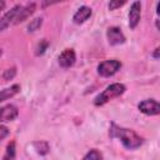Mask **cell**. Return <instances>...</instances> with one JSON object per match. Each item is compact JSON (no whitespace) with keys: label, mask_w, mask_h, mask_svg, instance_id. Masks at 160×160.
Instances as JSON below:
<instances>
[{"label":"cell","mask_w":160,"mask_h":160,"mask_svg":"<svg viewBox=\"0 0 160 160\" xmlns=\"http://www.w3.org/2000/svg\"><path fill=\"white\" fill-rule=\"evenodd\" d=\"M81 160H102V154L96 149H91Z\"/></svg>","instance_id":"cell-15"},{"label":"cell","mask_w":160,"mask_h":160,"mask_svg":"<svg viewBox=\"0 0 160 160\" xmlns=\"http://www.w3.org/2000/svg\"><path fill=\"white\" fill-rule=\"evenodd\" d=\"M5 5H6V4H5V1L0 0V14H1V11H2L4 9H5Z\"/></svg>","instance_id":"cell-22"},{"label":"cell","mask_w":160,"mask_h":160,"mask_svg":"<svg viewBox=\"0 0 160 160\" xmlns=\"http://www.w3.org/2000/svg\"><path fill=\"white\" fill-rule=\"evenodd\" d=\"M1 55H2V50L0 49V58H1Z\"/></svg>","instance_id":"cell-23"},{"label":"cell","mask_w":160,"mask_h":160,"mask_svg":"<svg viewBox=\"0 0 160 160\" xmlns=\"http://www.w3.org/2000/svg\"><path fill=\"white\" fill-rule=\"evenodd\" d=\"M35 9H36V4H35V2H30V4H28L26 6H22L21 10L19 11V14H18V16H16L14 24H20V22L25 21L30 15L34 14Z\"/></svg>","instance_id":"cell-11"},{"label":"cell","mask_w":160,"mask_h":160,"mask_svg":"<svg viewBox=\"0 0 160 160\" xmlns=\"http://www.w3.org/2000/svg\"><path fill=\"white\" fill-rule=\"evenodd\" d=\"M9 134H10V130H9L6 126L0 125V141H1V140H4Z\"/></svg>","instance_id":"cell-20"},{"label":"cell","mask_w":160,"mask_h":160,"mask_svg":"<svg viewBox=\"0 0 160 160\" xmlns=\"http://www.w3.org/2000/svg\"><path fill=\"white\" fill-rule=\"evenodd\" d=\"M32 146H34V149L36 150V152L40 154V155H46V154L50 151V146H49V144H48L46 141H42V140H40V141H35V142L32 144Z\"/></svg>","instance_id":"cell-13"},{"label":"cell","mask_w":160,"mask_h":160,"mask_svg":"<svg viewBox=\"0 0 160 160\" xmlns=\"http://www.w3.org/2000/svg\"><path fill=\"white\" fill-rule=\"evenodd\" d=\"M106 38L110 45H120L125 42V35L122 34V31L120 30V28L118 26H111L106 31Z\"/></svg>","instance_id":"cell-6"},{"label":"cell","mask_w":160,"mask_h":160,"mask_svg":"<svg viewBox=\"0 0 160 160\" xmlns=\"http://www.w3.org/2000/svg\"><path fill=\"white\" fill-rule=\"evenodd\" d=\"M41 25H42V19H41V18H36V19L31 20L30 24L28 25V31H29V32H34V31H36Z\"/></svg>","instance_id":"cell-16"},{"label":"cell","mask_w":160,"mask_h":160,"mask_svg":"<svg viewBox=\"0 0 160 160\" xmlns=\"http://www.w3.org/2000/svg\"><path fill=\"white\" fill-rule=\"evenodd\" d=\"M91 14H92V11H91V9H90L89 6H86V5L80 6V8L78 9V11L74 14V16H72V21H74L75 24L80 25V24L85 22V21L91 16Z\"/></svg>","instance_id":"cell-10"},{"label":"cell","mask_w":160,"mask_h":160,"mask_svg":"<svg viewBox=\"0 0 160 160\" xmlns=\"http://www.w3.org/2000/svg\"><path fill=\"white\" fill-rule=\"evenodd\" d=\"M15 74H16V69H15V68H11V69H6V70L4 71V74H2V79H4L5 81H8V80H11V79L15 76Z\"/></svg>","instance_id":"cell-18"},{"label":"cell","mask_w":160,"mask_h":160,"mask_svg":"<svg viewBox=\"0 0 160 160\" xmlns=\"http://www.w3.org/2000/svg\"><path fill=\"white\" fill-rule=\"evenodd\" d=\"M122 5H125V1L124 0L122 1H120V0H111L108 6H109V10H116L118 8H120Z\"/></svg>","instance_id":"cell-19"},{"label":"cell","mask_w":160,"mask_h":160,"mask_svg":"<svg viewBox=\"0 0 160 160\" xmlns=\"http://www.w3.org/2000/svg\"><path fill=\"white\" fill-rule=\"evenodd\" d=\"M140 18H141V4L140 1H134L129 10V28L134 30L139 25Z\"/></svg>","instance_id":"cell-5"},{"label":"cell","mask_w":160,"mask_h":160,"mask_svg":"<svg viewBox=\"0 0 160 160\" xmlns=\"http://www.w3.org/2000/svg\"><path fill=\"white\" fill-rule=\"evenodd\" d=\"M126 88L124 84H120V82H115V84H111L109 85L101 94H99L95 99H94V104L96 106H101L104 104H106L109 100H111L112 98H116V96H120L125 92Z\"/></svg>","instance_id":"cell-2"},{"label":"cell","mask_w":160,"mask_h":160,"mask_svg":"<svg viewBox=\"0 0 160 160\" xmlns=\"http://www.w3.org/2000/svg\"><path fill=\"white\" fill-rule=\"evenodd\" d=\"M19 91H20V85H19V84H14V85H11L10 88H6V89L1 90V91H0V102L8 100V99H10V98H12V96L16 95Z\"/></svg>","instance_id":"cell-12"},{"label":"cell","mask_w":160,"mask_h":160,"mask_svg":"<svg viewBox=\"0 0 160 160\" xmlns=\"http://www.w3.org/2000/svg\"><path fill=\"white\" fill-rule=\"evenodd\" d=\"M21 5H15L12 9H10L2 18H0V31L5 30L10 24H12L19 14V11L21 10Z\"/></svg>","instance_id":"cell-7"},{"label":"cell","mask_w":160,"mask_h":160,"mask_svg":"<svg viewBox=\"0 0 160 160\" xmlns=\"http://www.w3.org/2000/svg\"><path fill=\"white\" fill-rule=\"evenodd\" d=\"M18 115H19V110L12 104H8V105L0 108V122L12 121L18 118Z\"/></svg>","instance_id":"cell-8"},{"label":"cell","mask_w":160,"mask_h":160,"mask_svg":"<svg viewBox=\"0 0 160 160\" xmlns=\"http://www.w3.org/2000/svg\"><path fill=\"white\" fill-rule=\"evenodd\" d=\"M110 136L119 139L121 141V144L124 145V148H126L129 150L138 149L142 144V138L140 135H138L134 130L121 128V126L116 125L115 122H111V125H110Z\"/></svg>","instance_id":"cell-1"},{"label":"cell","mask_w":160,"mask_h":160,"mask_svg":"<svg viewBox=\"0 0 160 160\" xmlns=\"http://www.w3.org/2000/svg\"><path fill=\"white\" fill-rule=\"evenodd\" d=\"M120 68H121V62L119 60H115V59L105 60L98 65V72L104 78H109L116 74L120 70Z\"/></svg>","instance_id":"cell-3"},{"label":"cell","mask_w":160,"mask_h":160,"mask_svg":"<svg viewBox=\"0 0 160 160\" xmlns=\"http://www.w3.org/2000/svg\"><path fill=\"white\" fill-rule=\"evenodd\" d=\"M75 60H76L75 51L72 49H65L59 56V65L64 69H68L75 64Z\"/></svg>","instance_id":"cell-9"},{"label":"cell","mask_w":160,"mask_h":160,"mask_svg":"<svg viewBox=\"0 0 160 160\" xmlns=\"http://www.w3.org/2000/svg\"><path fill=\"white\" fill-rule=\"evenodd\" d=\"M138 109L145 114V115H159L160 114V105L159 102L155 100V99H146V100H142L141 102H139L138 105Z\"/></svg>","instance_id":"cell-4"},{"label":"cell","mask_w":160,"mask_h":160,"mask_svg":"<svg viewBox=\"0 0 160 160\" xmlns=\"http://www.w3.org/2000/svg\"><path fill=\"white\" fill-rule=\"evenodd\" d=\"M159 51H160V49H159V48H156V49H155V51L152 52V58H154V59H159Z\"/></svg>","instance_id":"cell-21"},{"label":"cell","mask_w":160,"mask_h":160,"mask_svg":"<svg viewBox=\"0 0 160 160\" xmlns=\"http://www.w3.org/2000/svg\"><path fill=\"white\" fill-rule=\"evenodd\" d=\"M15 154H16L15 142L11 141V142H9L8 146H6V151H5V155H4L2 160H14V159H15Z\"/></svg>","instance_id":"cell-14"},{"label":"cell","mask_w":160,"mask_h":160,"mask_svg":"<svg viewBox=\"0 0 160 160\" xmlns=\"http://www.w3.org/2000/svg\"><path fill=\"white\" fill-rule=\"evenodd\" d=\"M48 46H49V42L46 41V40H41L38 45H36V48H35V55H42L44 52H45V50L48 49Z\"/></svg>","instance_id":"cell-17"}]
</instances>
